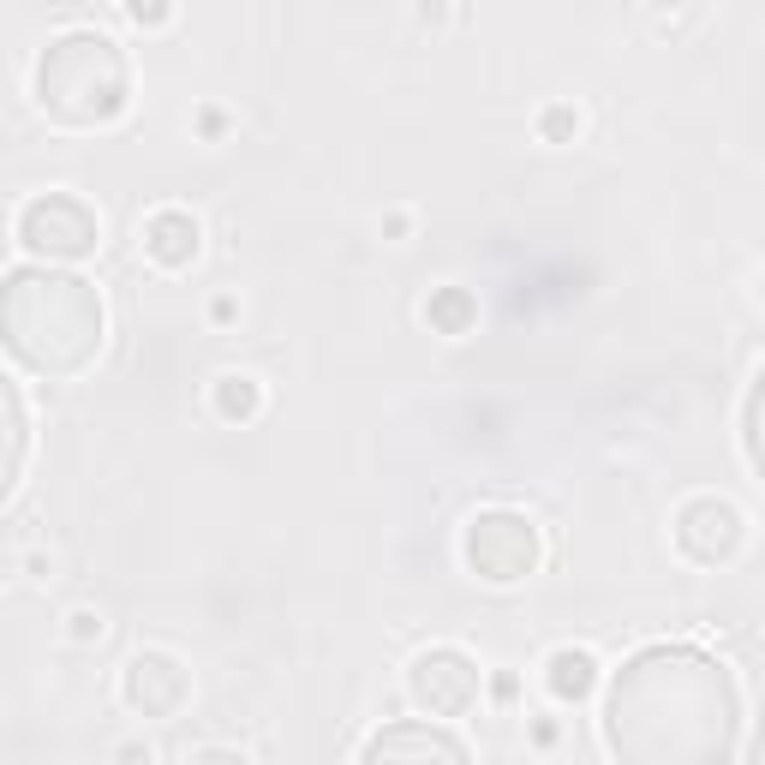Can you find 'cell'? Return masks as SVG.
Returning a JSON list of instances; mask_svg holds the SVG:
<instances>
[{
    "label": "cell",
    "instance_id": "cell-7",
    "mask_svg": "<svg viewBox=\"0 0 765 765\" xmlns=\"http://www.w3.org/2000/svg\"><path fill=\"white\" fill-rule=\"evenodd\" d=\"M377 754H449V759H461L467 747L454 742V735H437V730H389V735L365 742V759H377Z\"/></svg>",
    "mask_w": 765,
    "mask_h": 765
},
{
    "label": "cell",
    "instance_id": "cell-12",
    "mask_svg": "<svg viewBox=\"0 0 765 765\" xmlns=\"http://www.w3.org/2000/svg\"><path fill=\"white\" fill-rule=\"evenodd\" d=\"M759 300H765V282H759Z\"/></svg>",
    "mask_w": 765,
    "mask_h": 765
},
{
    "label": "cell",
    "instance_id": "cell-8",
    "mask_svg": "<svg viewBox=\"0 0 765 765\" xmlns=\"http://www.w3.org/2000/svg\"><path fill=\"white\" fill-rule=\"evenodd\" d=\"M216 413L222 419H258L263 413V382L245 371H222L216 377Z\"/></svg>",
    "mask_w": 765,
    "mask_h": 765
},
{
    "label": "cell",
    "instance_id": "cell-6",
    "mask_svg": "<svg viewBox=\"0 0 765 765\" xmlns=\"http://www.w3.org/2000/svg\"><path fill=\"white\" fill-rule=\"evenodd\" d=\"M544 688H551L556 700H586L598 688V658L580 652V646H556L551 658H544Z\"/></svg>",
    "mask_w": 765,
    "mask_h": 765
},
{
    "label": "cell",
    "instance_id": "cell-2",
    "mask_svg": "<svg viewBox=\"0 0 765 765\" xmlns=\"http://www.w3.org/2000/svg\"><path fill=\"white\" fill-rule=\"evenodd\" d=\"M407 688H413V700L425 705V712L437 717H461L467 705L479 700V670L467 664L454 646H437V652H425L413 675H407Z\"/></svg>",
    "mask_w": 765,
    "mask_h": 765
},
{
    "label": "cell",
    "instance_id": "cell-9",
    "mask_svg": "<svg viewBox=\"0 0 765 765\" xmlns=\"http://www.w3.org/2000/svg\"><path fill=\"white\" fill-rule=\"evenodd\" d=\"M574 132H580V114H574V108H551V114H544V138H551V144L574 138Z\"/></svg>",
    "mask_w": 765,
    "mask_h": 765
},
{
    "label": "cell",
    "instance_id": "cell-11",
    "mask_svg": "<svg viewBox=\"0 0 765 765\" xmlns=\"http://www.w3.org/2000/svg\"><path fill=\"white\" fill-rule=\"evenodd\" d=\"M66 622H72V628H66L72 640H102V610H72Z\"/></svg>",
    "mask_w": 765,
    "mask_h": 765
},
{
    "label": "cell",
    "instance_id": "cell-5",
    "mask_svg": "<svg viewBox=\"0 0 765 765\" xmlns=\"http://www.w3.org/2000/svg\"><path fill=\"white\" fill-rule=\"evenodd\" d=\"M180 670V658H168V652H138L126 664V682H120V694H126V705L132 712H150V717H161V712H174L180 705V694H161V675H174Z\"/></svg>",
    "mask_w": 765,
    "mask_h": 765
},
{
    "label": "cell",
    "instance_id": "cell-1",
    "mask_svg": "<svg viewBox=\"0 0 765 765\" xmlns=\"http://www.w3.org/2000/svg\"><path fill=\"white\" fill-rule=\"evenodd\" d=\"M461 551H467V568H473L479 580L514 586L538 568V526L514 509H484V514L467 521Z\"/></svg>",
    "mask_w": 765,
    "mask_h": 765
},
{
    "label": "cell",
    "instance_id": "cell-3",
    "mask_svg": "<svg viewBox=\"0 0 765 765\" xmlns=\"http://www.w3.org/2000/svg\"><path fill=\"white\" fill-rule=\"evenodd\" d=\"M19 222H42V233H54V240H49V258H84V252H91V245L102 240V222H96L91 210H84L78 198H66V191H49V198L24 203ZM42 233H19L24 252H31Z\"/></svg>",
    "mask_w": 765,
    "mask_h": 765
},
{
    "label": "cell",
    "instance_id": "cell-10",
    "mask_svg": "<svg viewBox=\"0 0 765 765\" xmlns=\"http://www.w3.org/2000/svg\"><path fill=\"white\" fill-rule=\"evenodd\" d=\"M126 12L138 24H168L174 19V0H126Z\"/></svg>",
    "mask_w": 765,
    "mask_h": 765
},
{
    "label": "cell",
    "instance_id": "cell-4",
    "mask_svg": "<svg viewBox=\"0 0 765 765\" xmlns=\"http://www.w3.org/2000/svg\"><path fill=\"white\" fill-rule=\"evenodd\" d=\"M198 240H203V228H198V216H186V210H156L150 222H144V258H150L156 270H186V263L198 258Z\"/></svg>",
    "mask_w": 765,
    "mask_h": 765
}]
</instances>
